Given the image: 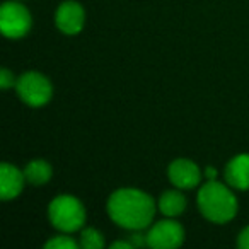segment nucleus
<instances>
[{"label": "nucleus", "mask_w": 249, "mask_h": 249, "mask_svg": "<svg viewBox=\"0 0 249 249\" xmlns=\"http://www.w3.org/2000/svg\"><path fill=\"white\" fill-rule=\"evenodd\" d=\"M84 21H86V12L80 4H77L73 0H67V2L60 4L55 16V22L63 35L80 33L84 28Z\"/></svg>", "instance_id": "obj_7"}, {"label": "nucleus", "mask_w": 249, "mask_h": 249, "mask_svg": "<svg viewBox=\"0 0 249 249\" xmlns=\"http://www.w3.org/2000/svg\"><path fill=\"white\" fill-rule=\"evenodd\" d=\"M111 248H113V249H120V248H123V249H132L133 244L130 241H116V242H113V244H111Z\"/></svg>", "instance_id": "obj_18"}, {"label": "nucleus", "mask_w": 249, "mask_h": 249, "mask_svg": "<svg viewBox=\"0 0 249 249\" xmlns=\"http://www.w3.org/2000/svg\"><path fill=\"white\" fill-rule=\"evenodd\" d=\"M52 174H53V169L46 160H41V159H36V160H31L28 166L24 167V176H26V181L35 186H41V184H46L50 179H52Z\"/></svg>", "instance_id": "obj_11"}, {"label": "nucleus", "mask_w": 249, "mask_h": 249, "mask_svg": "<svg viewBox=\"0 0 249 249\" xmlns=\"http://www.w3.org/2000/svg\"><path fill=\"white\" fill-rule=\"evenodd\" d=\"M16 89L22 101L28 106H45L52 99V84L39 72H24L16 82Z\"/></svg>", "instance_id": "obj_4"}, {"label": "nucleus", "mask_w": 249, "mask_h": 249, "mask_svg": "<svg viewBox=\"0 0 249 249\" xmlns=\"http://www.w3.org/2000/svg\"><path fill=\"white\" fill-rule=\"evenodd\" d=\"M167 174H169L171 183L179 190H191V188L198 186L201 181L200 167L188 159H178L171 162Z\"/></svg>", "instance_id": "obj_8"}, {"label": "nucleus", "mask_w": 249, "mask_h": 249, "mask_svg": "<svg viewBox=\"0 0 249 249\" xmlns=\"http://www.w3.org/2000/svg\"><path fill=\"white\" fill-rule=\"evenodd\" d=\"M46 249H75L77 242L70 235H56L45 244Z\"/></svg>", "instance_id": "obj_14"}, {"label": "nucleus", "mask_w": 249, "mask_h": 249, "mask_svg": "<svg viewBox=\"0 0 249 249\" xmlns=\"http://www.w3.org/2000/svg\"><path fill=\"white\" fill-rule=\"evenodd\" d=\"M0 29L5 38H22L31 29V14L22 4L16 0L5 2L0 7Z\"/></svg>", "instance_id": "obj_5"}, {"label": "nucleus", "mask_w": 249, "mask_h": 249, "mask_svg": "<svg viewBox=\"0 0 249 249\" xmlns=\"http://www.w3.org/2000/svg\"><path fill=\"white\" fill-rule=\"evenodd\" d=\"M184 241V231L181 224L171 220H160L147 232V246L154 249H173L181 246Z\"/></svg>", "instance_id": "obj_6"}, {"label": "nucleus", "mask_w": 249, "mask_h": 249, "mask_svg": "<svg viewBox=\"0 0 249 249\" xmlns=\"http://www.w3.org/2000/svg\"><path fill=\"white\" fill-rule=\"evenodd\" d=\"M16 82H18V80L14 79L11 70L4 69L0 72V87H2V89H11L12 86H16Z\"/></svg>", "instance_id": "obj_15"}, {"label": "nucleus", "mask_w": 249, "mask_h": 249, "mask_svg": "<svg viewBox=\"0 0 249 249\" xmlns=\"http://www.w3.org/2000/svg\"><path fill=\"white\" fill-rule=\"evenodd\" d=\"M48 215L53 227L67 232V234L80 231L84 222H86L84 205L72 195H60L55 200H52Z\"/></svg>", "instance_id": "obj_3"}, {"label": "nucleus", "mask_w": 249, "mask_h": 249, "mask_svg": "<svg viewBox=\"0 0 249 249\" xmlns=\"http://www.w3.org/2000/svg\"><path fill=\"white\" fill-rule=\"evenodd\" d=\"M225 179L235 190H249V154H239L227 164Z\"/></svg>", "instance_id": "obj_10"}, {"label": "nucleus", "mask_w": 249, "mask_h": 249, "mask_svg": "<svg viewBox=\"0 0 249 249\" xmlns=\"http://www.w3.org/2000/svg\"><path fill=\"white\" fill-rule=\"evenodd\" d=\"M130 242L133 244V248H142V246H147V234H142L140 231H135V234L130 235Z\"/></svg>", "instance_id": "obj_16"}, {"label": "nucleus", "mask_w": 249, "mask_h": 249, "mask_svg": "<svg viewBox=\"0 0 249 249\" xmlns=\"http://www.w3.org/2000/svg\"><path fill=\"white\" fill-rule=\"evenodd\" d=\"M80 246L86 249H101L104 248V237L96 229H84L80 232Z\"/></svg>", "instance_id": "obj_13"}, {"label": "nucleus", "mask_w": 249, "mask_h": 249, "mask_svg": "<svg viewBox=\"0 0 249 249\" xmlns=\"http://www.w3.org/2000/svg\"><path fill=\"white\" fill-rule=\"evenodd\" d=\"M107 213L120 227L128 231H142L152 222L156 215V203L145 191L121 188L107 200Z\"/></svg>", "instance_id": "obj_1"}, {"label": "nucleus", "mask_w": 249, "mask_h": 249, "mask_svg": "<svg viewBox=\"0 0 249 249\" xmlns=\"http://www.w3.org/2000/svg\"><path fill=\"white\" fill-rule=\"evenodd\" d=\"M186 208V198L179 191H166L159 198V210L166 217H178Z\"/></svg>", "instance_id": "obj_12"}, {"label": "nucleus", "mask_w": 249, "mask_h": 249, "mask_svg": "<svg viewBox=\"0 0 249 249\" xmlns=\"http://www.w3.org/2000/svg\"><path fill=\"white\" fill-rule=\"evenodd\" d=\"M205 176H207L208 179H215V176H217V171H215L212 166H208L207 169H205Z\"/></svg>", "instance_id": "obj_19"}, {"label": "nucleus", "mask_w": 249, "mask_h": 249, "mask_svg": "<svg viewBox=\"0 0 249 249\" xmlns=\"http://www.w3.org/2000/svg\"><path fill=\"white\" fill-rule=\"evenodd\" d=\"M198 208L210 222L225 224L237 213V200L225 184L208 179L198 191Z\"/></svg>", "instance_id": "obj_2"}, {"label": "nucleus", "mask_w": 249, "mask_h": 249, "mask_svg": "<svg viewBox=\"0 0 249 249\" xmlns=\"http://www.w3.org/2000/svg\"><path fill=\"white\" fill-rule=\"evenodd\" d=\"M237 244L241 249H249V227H246L241 231L239 239H237Z\"/></svg>", "instance_id": "obj_17"}, {"label": "nucleus", "mask_w": 249, "mask_h": 249, "mask_svg": "<svg viewBox=\"0 0 249 249\" xmlns=\"http://www.w3.org/2000/svg\"><path fill=\"white\" fill-rule=\"evenodd\" d=\"M26 183L24 171H19L12 164L4 162L0 166V198L2 200H14L21 195Z\"/></svg>", "instance_id": "obj_9"}]
</instances>
